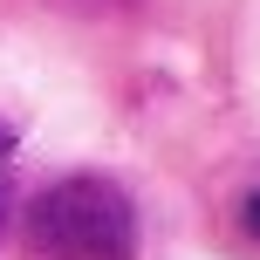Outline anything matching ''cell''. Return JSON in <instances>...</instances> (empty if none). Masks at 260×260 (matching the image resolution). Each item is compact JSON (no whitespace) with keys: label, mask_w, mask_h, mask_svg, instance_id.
Instances as JSON below:
<instances>
[{"label":"cell","mask_w":260,"mask_h":260,"mask_svg":"<svg viewBox=\"0 0 260 260\" xmlns=\"http://www.w3.org/2000/svg\"><path fill=\"white\" fill-rule=\"evenodd\" d=\"M240 233H247V240H260V185L240 199Z\"/></svg>","instance_id":"obj_3"},{"label":"cell","mask_w":260,"mask_h":260,"mask_svg":"<svg viewBox=\"0 0 260 260\" xmlns=\"http://www.w3.org/2000/svg\"><path fill=\"white\" fill-rule=\"evenodd\" d=\"M137 206L117 178L76 171L27 199L21 212V253L27 260H137Z\"/></svg>","instance_id":"obj_1"},{"label":"cell","mask_w":260,"mask_h":260,"mask_svg":"<svg viewBox=\"0 0 260 260\" xmlns=\"http://www.w3.org/2000/svg\"><path fill=\"white\" fill-rule=\"evenodd\" d=\"M41 7H55V14H76V21H96V14L123 7V0H41Z\"/></svg>","instance_id":"obj_2"}]
</instances>
